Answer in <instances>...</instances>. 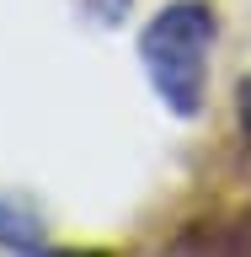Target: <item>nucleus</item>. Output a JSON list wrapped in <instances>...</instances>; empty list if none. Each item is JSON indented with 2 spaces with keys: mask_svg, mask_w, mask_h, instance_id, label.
Masks as SVG:
<instances>
[{
  "mask_svg": "<svg viewBox=\"0 0 251 257\" xmlns=\"http://www.w3.org/2000/svg\"><path fill=\"white\" fill-rule=\"evenodd\" d=\"M0 252H6V257L48 252L43 214H38V209H32L27 198H11V193H0Z\"/></svg>",
  "mask_w": 251,
  "mask_h": 257,
  "instance_id": "nucleus-2",
  "label": "nucleus"
},
{
  "mask_svg": "<svg viewBox=\"0 0 251 257\" xmlns=\"http://www.w3.org/2000/svg\"><path fill=\"white\" fill-rule=\"evenodd\" d=\"M214 6L208 0H171L150 27L139 32V64L166 112L176 118H198L208 91V48H214Z\"/></svg>",
  "mask_w": 251,
  "mask_h": 257,
  "instance_id": "nucleus-1",
  "label": "nucleus"
},
{
  "mask_svg": "<svg viewBox=\"0 0 251 257\" xmlns=\"http://www.w3.org/2000/svg\"><path fill=\"white\" fill-rule=\"evenodd\" d=\"M86 6H91L96 22H123V11H128V0H86Z\"/></svg>",
  "mask_w": 251,
  "mask_h": 257,
  "instance_id": "nucleus-3",
  "label": "nucleus"
},
{
  "mask_svg": "<svg viewBox=\"0 0 251 257\" xmlns=\"http://www.w3.org/2000/svg\"><path fill=\"white\" fill-rule=\"evenodd\" d=\"M240 112H246V128H251V80H246V91H240Z\"/></svg>",
  "mask_w": 251,
  "mask_h": 257,
  "instance_id": "nucleus-4",
  "label": "nucleus"
}]
</instances>
